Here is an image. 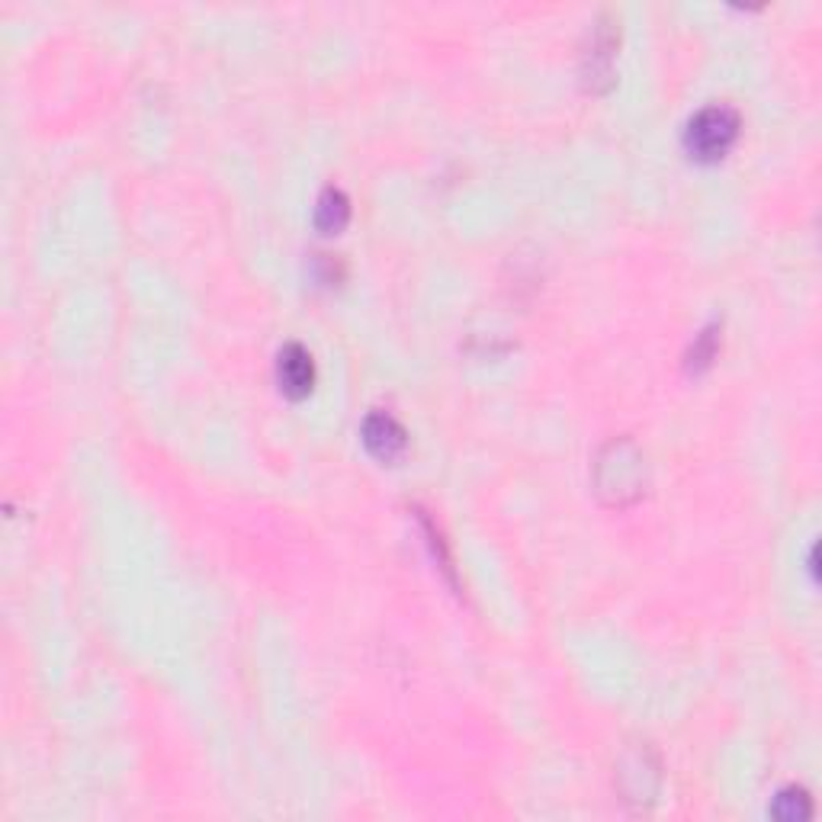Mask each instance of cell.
Here are the masks:
<instances>
[{
    "label": "cell",
    "instance_id": "obj_1",
    "mask_svg": "<svg viewBox=\"0 0 822 822\" xmlns=\"http://www.w3.org/2000/svg\"><path fill=\"white\" fill-rule=\"evenodd\" d=\"M739 139V116L729 107H707L701 110L684 132V148L694 162L713 165L719 158H726V152L736 145Z\"/></svg>",
    "mask_w": 822,
    "mask_h": 822
},
{
    "label": "cell",
    "instance_id": "obj_2",
    "mask_svg": "<svg viewBox=\"0 0 822 822\" xmlns=\"http://www.w3.org/2000/svg\"><path fill=\"white\" fill-rule=\"evenodd\" d=\"M276 383L286 398L299 402L312 392L315 385V364L312 354L302 344H286L276 357Z\"/></svg>",
    "mask_w": 822,
    "mask_h": 822
},
{
    "label": "cell",
    "instance_id": "obj_3",
    "mask_svg": "<svg viewBox=\"0 0 822 822\" xmlns=\"http://www.w3.org/2000/svg\"><path fill=\"white\" fill-rule=\"evenodd\" d=\"M364 443H367V450H370L377 460L392 463V460H398V456L405 453L408 434H405V428H402L392 415L373 412V415L364 421Z\"/></svg>",
    "mask_w": 822,
    "mask_h": 822
},
{
    "label": "cell",
    "instance_id": "obj_4",
    "mask_svg": "<svg viewBox=\"0 0 822 822\" xmlns=\"http://www.w3.org/2000/svg\"><path fill=\"white\" fill-rule=\"evenodd\" d=\"M347 222H350V200H347L341 190L329 187V190L319 196V206H315V225H319L325 235H337Z\"/></svg>",
    "mask_w": 822,
    "mask_h": 822
},
{
    "label": "cell",
    "instance_id": "obj_5",
    "mask_svg": "<svg viewBox=\"0 0 822 822\" xmlns=\"http://www.w3.org/2000/svg\"><path fill=\"white\" fill-rule=\"evenodd\" d=\"M771 813H774L777 820H784V822L810 820V817H813V803H810L807 790L787 787V790H781V794L774 797V807H771Z\"/></svg>",
    "mask_w": 822,
    "mask_h": 822
},
{
    "label": "cell",
    "instance_id": "obj_6",
    "mask_svg": "<svg viewBox=\"0 0 822 822\" xmlns=\"http://www.w3.org/2000/svg\"><path fill=\"white\" fill-rule=\"evenodd\" d=\"M713 357H716V331L707 329L698 334V341H694V347H691V354H688V370H691V373L707 370L713 364Z\"/></svg>",
    "mask_w": 822,
    "mask_h": 822
}]
</instances>
